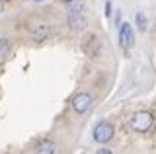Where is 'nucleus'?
<instances>
[{
    "label": "nucleus",
    "mask_w": 156,
    "mask_h": 154,
    "mask_svg": "<svg viewBox=\"0 0 156 154\" xmlns=\"http://www.w3.org/2000/svg\"><path fill=\"white\" fill-rule=\"evenodd\" d=\"M154 125V115L150 111H136L131 115V127L136 133H146Z\"/></svg>",
    "instance_id": "nucleus-1"
},
{
    "label": "nucleus",
    "mask_w": 156,
    "mask_h": 154,
    "mask_svg": "<svg viewBox=\"0 0 156 154\" xmlns=\"http://www.w3.org/2000/svg\"><path fill=\"white\" fill-rule=\"evenodd\" d=\"M113 138V125L107 121H100L94 127V141L100 144H105Z\"/></svg>",
    "instance_id": "nucleus-2"
},
{
    "label": "nucleus",
    "mask_w": 156,
    "mask_h": 154,
    "mask_svg": "<svg viewBox=\"0 0 156 154\" xmlns=\"http://www.w3.org/2000/svg\"><path fill=\"white\" fill-rule=\"evenodd\" d=\"M92 103H94V98H92L88 92H80V94H76L74 98H72V107H74V111L76 113H86L88 109L92 107Z\"/></svg>",
    "instance_id": "nucleus-3"
},
{
    "label": "nucleus",
    "mask_w": 156,
    "mask_h": 154,
    "mask_svg": "<svg viewBox=\"0 0 156 154\" xmlns=\"http://www.w3.org/2000/svg\"><path fill=\"white\" fill-rule=\"evenodd\" d=\"M82 49H84V53L88 57H98L101 53V41L98 35H88L84 43H82Z\"/></svg>",
    "instance_id": "nucleus-4"
},
{
    "label": "nucleus",
    "mask_w": 156,
    "mask_h": 154,
    "mask_svg": "<svg viewBox=\"0 0 156 154\" xmlns=\"http://www.w3.org/2000/svg\"><path fill=\"white\" fill-rule=\"evenodd\" d=\"M135 43V33H133V27H131V23H123V26L119 27V45L123 47V49H131Z\"/></svg>",
    "instance_id": "nucleus-5"
},
{
    "label": "nucleus",
    "mask_w": 156,
    "mask_h": 154,
    "mask_svg": "<svg viewBox=\"0 0 156 154\" xmlns=\"http://www.w3.org/2000/svg\"><path fill=\"white\" fill-rule=\"evenodd\" d=\"M29 33H31V37H33L35 41H45L47 37L51 35V30H49L47 23L35 22V23H31V26H29Z\"/></svg>",
    "instance_id": "nucleus-6"
},
{
    "label": "nucleus",
    "mask_w": 156,
    "mask_h": 154,
    "mask_svg": "<svg viewBox=\"0 0 156 154\" xmlns=\"http://www.w3.org/2000/svg\"><path fill=\"white\" fill-rule=\"evenodd\" d=\"M68 26H70V30H84L86 27L84 12H70L68 14Z\"/></svg>",
    "instance_id": "nucleus-7"
},
{
    "label": "nucleus",
    "mask_w": 156,
    "mask_h": 154,
    "mask_svg": "<svg viewBox=\"0 0 156 154\" xmlns=\"http://www.w3.org/2000/svg\"><path fill=\"white\" fill-rule=\"evenodd\" d=\"M55 150H57V146H55L53 141H41L37 144V148H35L37 154H53Z\"/></svg>",
    "instance_id": "nucleus-8"
},
{
    "label": "nucleus",
    "mask_w": 156,
    "mask_h": 154,
    "mask_svg": "<svg viewBox=\"0 0 156 154\" xmlns=\"http://www.w3.org/2000/svg\"><path fill=\"white\" fill-rule=\"evenodd\" d=\"M12 53V43H10L6 37H0V59H6Z\"/></svg>",
    "instance_id": "nucleus-9"
},
{
    "label": "nucleus",
    "mask_w": 156,
    "mask_h": 154,
    "mask_svg": "<svg viewBox=\"0 0 156 154\" xmlns=\"http://www.w3.org/2000/svg\"><path fill=\"white\" fill-rule=\"evenodd\" d=\"M136 26H139V30L140 31H144L146 30V16H144V14H136Z\"/></svg>",
    "instance_id": "nucleus-10"
},
{
    "label": "nucleus",
    "mask_w": 156,
    "mask_h": 154,
    "mask_svg": "<svg viewBox=\"0 0 156 154\" xmlns=\"http://www.w3.org/2000/svg\"><path fill=\"white\" fill-rule=\"evenodd\" d=\"M70 12H84V4H72Z\"/></svg>",
    "instance_id": "nucleus-11"
},
{
    "label": "nucleus",
    "mask_w": 156,
    "mask_h": 154,
    "mask_svg": "<svg viewBox=\"0 0 156 154\" xmlns=\"http://www.w3.org/2000/svg\"><path fill=\"white\" fill-rule=\"evenodd\" d=\"M105 16H107V18L111 16V2H107V4H105Z\"/></svg>",
    "instance_id": "nucleus-12"
},
{
    "label": "nucleus",
    "mask_w": 156,
    "mask_h": 154,
    "mask_svg": "<svg viewBox=\"0 0 156 154\" xmlns=\"http://www.w3.org/2000/svg\"><path fill=\"white\" fill-rule=\"evenodd\" d=\"M100 154H111V150H107V148H101Z\"/></svg>",
    "instance_id": "nucleus-13"
},
{
    "label": "nucleus",
    "mask_w": 156,
    "mask_h": 154,
    "mask_svg": "<svg viewBox=\"0 0 156 154\" xmlns=\"http://www.w3.org/2000/svg\"><path fill=\"white\" fill-rule=\"evenodd\" d=\"M35 2H43V0H35Z\"/></svg>",
    "instance_id": "nucleus-14"
},
{
    "label": "nucleus",
    "mask_w": 156,
    "mask_h": 154,
    "mask_svg": "<svg viewBox=\"0 0 156 154\" xmlns=\"http://www.w3.org/2000/svg\"><path fill=\"white\" fill-rule=\"evenodd\" d=\"M65 2H72V0H65Z\"/></svg>",
    "instance_id": "nucleus-15"
}]
</instances>
